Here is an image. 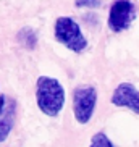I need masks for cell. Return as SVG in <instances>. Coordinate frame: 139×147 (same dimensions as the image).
Segmentation results:
<instances>
[{
	"label": "cell",
	"mask_w": 139,
	"mask_h": 147,
	"mask_svg": "<svg viewBox=\"0 0 139 147\" xmlns=\"http://www.w3.org/2000/svg\"><path fill=\"white\" fill-rule=\"evenodd\" d=\"M136 18V7L131 0H115L109 10V24L112 32H123Z\"/></svg>",
	"instance_id": "obj_4"
},
{
	"label": "cell",
	"mask_w": 139,
	"mask_h": 147,
	"mask_svg": "<svg viewBox=\"0 0 139 147\" xmlns=\"http://www.w3.org/2000/svg\"><path fill=\"white\" fill-rule=\"evenodd\" d=\"M36 102L44 115L57 117L65 105V89L58 79L39 76L36 82Z\"/></svg>",
	"instance_id": "obj_1"
},
{
	"label": "cell",
	"mask_w": 139,
	"mask_h": 147,
	"mask_svg": "<svg viewBox=\"0 0 139 147\" xmlns=\"http://www.w3.org/2000/svg\"><path fill=\"white\" fill-rule=\"evenodd\" d=\"M18 40L21 42V45H24L26 49H34L37 44V34L34 32V29L31 28H23L18 32Z\"/></svg>",
	"instance_id": "obj_7"
},
{
	"label": "cell",
	"mask_w": 139,
	"mask_h": 147,
	"mask_svg": "<svg viewBox=\"0 0 139 147\" xmlns=\"http://www.w3.org/2000/svg\"><path fill=\"white\" fill-rule=\"evenodd\" d=\"M110 102L115 107L128 108V110L139 115V91L131 82H120L115 87Z\"/></svg>",
	"instance_id": "obj_5"
},
{
	"label": "cell",
	"mask_w": 139,
	"mask_h": 147,
	"mask_svg": "<svg viewBox=\"0 0 139 147\" xmlns=\"http://www.w3.org/2000/svg\"><path fill=\"white\" fill-rule=\"evenodd\" d=\"M55 39L60 44H63L68 50L74 53H81L87 47V39L84 37L79 24L71 16H60L57 18L53 26Z\"/></svg>",
	"instance_id": "obj_2"
},
{
	"label": "cell",
	"mask_w": 139,
	"mask_h": 147,
	"mask_svg": "<svg viewBox=\"0 0 139 147\" xmlns=\"http://www.w3.org/2000/svg\"><path fill=\"white\" fill-rule=\"evenodd\" d=\"M16 120V100L10 95H0V142L10 136Z\"/></svg>",
	"instance_id": "obj_6"
},
{
	"label": "cell",
	"mask_w": 139,
	"mask_h": 147,
	"mask_svg": "<svg viewBox=\"0 0 139 147\" xmlns=\"http://www.w3.org/2000/svg\"><path fill=\"white\" fill-rule=\"evenodd\" d=\"M74 5L78 8H99L102 2L100 0H74Z\"/></svg>",
	"instance_id": "obj_9"
},
{
	"label": "cell",
	"mask_w": 139,
	"mask_h": 147,
	"mask_svg": "<svg viewBox=\"0 0 139 147\" xmlns=\"http://www.w3.org/2000/svg\"><path fill=\"white\" fill-rule=\"evenodd\" d=\"M97 104V91L94 86H79L73 91V113L79 125L89 123Z\"/></svg>",
	"instance_id": "obj_3"
},
{
	"label": "cell",
	"mask_w": 139,
	"mask_h": 147,
	"mask_svg": "<svg viewBox=\"0 0 139 147\" xmlns=\"http://www.w3.org/2000/svg\"><path fill=\"white\" fill-rule=\"evenodd\" d=\"M91 146L92 147H99V146H107V147H113V142L107 138V134L104 133H96L91 139Z\"/></svg>",
	"instance_id": "obj_8"
}]
</instances>
